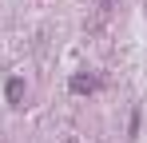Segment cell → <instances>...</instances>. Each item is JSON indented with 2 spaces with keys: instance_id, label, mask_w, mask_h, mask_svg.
Returning <instances> with one entry per match:
<instances>
[{
  "instance_id": "obj_1",
  "label": "cell",
  "mask_w": 147,
  "mask_h": 143,
  "mask_svg": "<svg viewBox=\"0 0 147 143\" xmlns=\"http://www.w3.org/2000/svg\"><path fill=\"white\" fill-rule=\"evenodd\" d=\"M68 88H72L76 95H84V92H96L99 80H96V76H72V84H68Z\"/></svg>"
},
{
  "instance_id": "obj_2",
  "label": "cell",
  "mask_w": 147,
  "mask_h": 143,
  "mask_svg": "<svg viewBox=\"0 0 147 143\" xmlns=\"http://www.w3.org/2000/svg\"><path fill=\"white\" fill-rule=\"evenodd\" d=\"M4 95H8V103H20V95H24V84H20V80H8V84H4Z\"/></svg>"
}]
</instances>
